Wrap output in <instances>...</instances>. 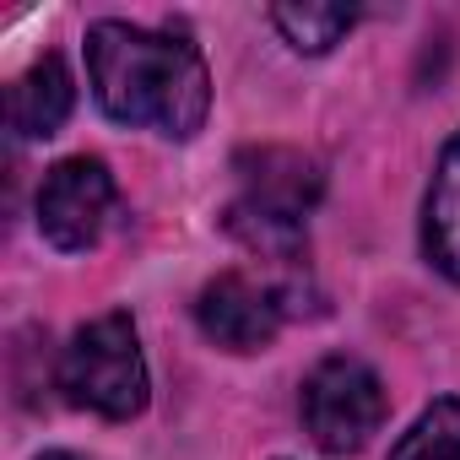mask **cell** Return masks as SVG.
I'll list each match as a JSON object with an SVG mask.
<instances>
[{"label":"cell","mask_w":460,"mask_h":460,"mask_svg":"<svg viewBox=\"0 0 460 460\" xmlns=\"http://www.w3.org/2000/svg\"><path fill=\"white\" fill-rule=\"evenodd\" d=\"M87 76L109 119L190 141L211 109V76L184 33H146L130 22L87 28Z\"/></svg>","instance_id":"6da1fadb"},{"label":"cell","mask_w":460,"mask_h":460,"mask_svg":"<svg viewBox=\"0 0 460 460\" xmlns=\"http://www.w3.org/2000/svg\"><path fill=\"white\" fill-rule=\"evenodd\" d=\"M60 390L98 417H136L146 406V358L130 314H103L82 325L60 358Z\"/></svg>","instance_id":"7a4b0ae2"},{"label":"cell","mask_w":460,"mask_h":460,"mask_svg":"<svg viewBox=\"0 0 460 460\" xmlns=\"http://www.w3.org/2000/svg\"><path fill=\"white\" fill-rule=\"evenodd\" d=\"M385 385L363 358H325L304 379V428L325 455L363 449L385 422Z\"/></svg>","instance_id":"3957f363"},{"label":"cell","mask_w":460,"mask_h":460,"mask_svg":"<svg viewBox=\"0 0 460 460\" xmlns=\"http://www.w3.org/2000/svg\"><path fill=\"white\" fill-rule=\"evenodd\" d=\"M114 217V173L98 157H66L44 173L39 184V234L76 255L103 239V227Z\"/></svg>","instance_id":"277c9868"},{"label":"cell","mask_w":460,"mask_h":460,"mask_svg":"<svg viewBox=\"0 0 460 460\" xmlns=\"http://www.w3.org/2000/svg\"><path fill=\"white\" fill-rule=\"evenodd\" d=\"M282 309L288 304H282V293L271 282H255L244 271H222L217 282L200 288L195 320L227 352H261V347H271V336L282 325Z\"/></svg>","instance_id":"5b68a950"},{"label":"cell","mask_w":460,"mask_h":460,"mask_svg":"<svg viewBox=\"0 0 460 460\" xmlns=\"http://www.w3.org/2000/svg\"><path fill=\"white\" fill-rule=\"evenodd\" d=\"M239 179H244L239 206H255V211H266V217L304 222V211L320 200V168H314V157H304V152H293V146L244 152V157H239Z\"/></svg>","instance_id":"8992f818"},{"label":"cell","mask_w":460,"mask_h":460,"mask_svg":"<svg viewBox=\"0 0 460 460\" xmlns=\"http://www.w3.org/2000/svg\"><path fill=\"white\" fill-rule=\"evenodd\" d=\"M71 103H76V87H71L66 60L60 55H44L39 66H28L12 82V93H6V125L22 141H49L71 119Z\"/></svg>","instance_id":"52a82bcc"},{"label":"cell","mask_w":460,"mask_h":460,"mask_svg":"<svg viewBox=\"0 0 460 460\" xmlns=\"http://www.w3.org/2000/svg\"><path fill=\"white\" fill-rule=\"evenodd\" d=\"M422 250L428 261L460 282V136L444 146L433 184H428V206H422Z\"/></svg>","instance_id":"ba28073f"},{"label":"cell","mask_w":460,"mask_h":460,"mask_svg":"<svg viewBox=\"0 0 460 460\" xmlns=\"http://www.w3.org/2000/svg\"><path fill=\"white\" fill-rule=\"evenodd\" d=\"M271 22H277V33L298 55H325L331 44H341V33H352L358 12L352 6H314V0H304V6H271Z\"/></svg>","instance_id":"9c48e42d"},{"label":"cell","mask_w":460,"mask_h":460,"mask_svg":"<svg viewBox=\"0 0 460 460\" xmlns=\"http://www.w3.org/2000/svg\"><path fill=\"white\" fill-rule=\"evenodd\" d=\"M390 460H460V395L433 401L411 422V433H401Z\"/></svg>","instance_id":"30bf717a"},{"label":"cell","mask_w":460,"mask_h":460,"mask_svg":"<svg viewBox=\"0 0 460 460\" xmlns=\"http://www.w3.org/2000/svg\"><path fill=\"white\" fill-rule=\"evenodd\" d=\"M44 460H76V455H44Z\"/></svg>","instance_id":"8fae6325"}]
</instances>
